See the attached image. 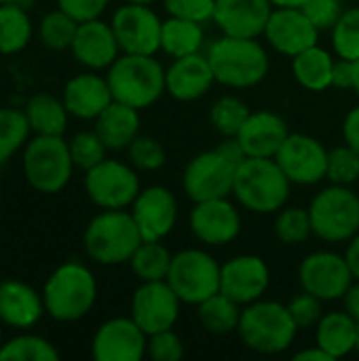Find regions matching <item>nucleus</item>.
<instances>
[{
    "label": "nucleus",
    "instance_id": "f257e3e1",
    "mask_svg": "<svg viewBox=\"0 0 359 361\" xmlns=\"http://www.w3.org/2000/svg\"><path fill=\"white\" fill-rule=\"evenodd\" d=\"M44 311L51 319L70 324L91 313L97 300V281L83 262L59 264L42 286Z\"/></svg>",
    "mask_w": 359,
    "mask_h": 361
},
{
    "label": "nucleus",
    "instance_id": "f03ea898",
    "mask_svg": "<svg viewBox=\"0 0 359 361\" xmlns=\"http://www.w3.org/2000/svg\"><path fill=\"white\" fill-rule=\"evenodd\" d=\"M216 82L231 89H250L269 74V55L256 38L222 34L207 49Z\"/></svg>",
    "mask_w": 359,
    "mask_h": 361
},
{
    "label": "nucleus",
    "instance_id": "7ed1b4c3",
    "mask_svg": "<svg viewBox=\"0 0 359 361\" xmlns=\"http://www.w3.org/2000/svg\"><path fill=\"white\" fill-rule=\"evenodd\" d=\"M290 184L275 159L245 157L235 169L233 195L254 214H277L290 199Z\"/></svg>",
    "mask_w": 359,
    "mask_h": 361
},
{
    "label": "nucleus",
    "instance_id": "20e7f679",
    "mask_svg": "<svg viewBox=\"0 0 359 361\" xmlns=\"http://www.w3.org/2000/svg\"><path fill=\"white\" fill-rule=\"evenodd\" d=\"M142 241L144 239L131 212L125 209H102L91 218L83 235L87 256L104 267L129 264Z\"/></svg>",
    "mask_w": 359,
    "mask_h": 361
},
{
    "label": "nucleus",
    "instance_id": "39448f33",
    "mask_svg": "<svg viewBox=\"0 0 359 361\" xmlns=\"http://www.w3.org/2000/svg\"><path fill=\"white\" fill-rule=\"evenodd\" d=\"M112 97L131 108H150L165 89V70L154 55L121 53L106 72Z\"/></svg>",
    "mask_w": 359,
    "mask_h": 361
},
{
    "label": "nucleus",
    "instance_id": "423d86ee",
    "mask_svg": "<svg viewBox=\"0 0 359 361\" xmlns=\"http://www.w3.org/2000/svg\"><path fill=\"white\" fill-rule=\"evenodd\" d=\"M237 332L248 349L260 355H277L292 347L298 328L288 311V305L260 298L245 305Z\"/></svg>",
    "mask_w": 359,
    "mask_h": 361
},
{
    "label": "nucleus",
    "instance_id": "0eeeda50",
    "mask_svg": "<svg viewBox=\"0 0 359 361\" xmlns=\"http://www.w3.org/2000/svg\"><path fill=\"white\" fill-rule=\"evenodd\" d=\"M21 167L25 182L34 190L55 195L68 186L74 161L63 135H34L23 146Z\"/></svg>",
    "mask_w": 359,
    "mask_h": 361
},
{
    "label": "nucleus",
    "instance_id": "6e6552de",
    "mask_svg": "<svg viewBox=\"0 0 359 361\" xmlns=\"http://www.w3.org/2000/svg\"><path fill=\"white\" fill-rule=\"evenodd\" d=\"M313 235L326 243H345L359 233V197L341 184L317 192L309 205Z\"/></svg>",
    "mask_w": 359,
    "mask_h": 361
},
{
    "label": "nucleus",
    "instance_id": "1a4fd4ad",
    "mask_svg": "<svg viewBox=\"0 0 359 361\" xmlns=\"http://www.w3.org/2000/svg\"><path fill=\"white\" fill-rule=\"evenodd\" d=\"M220 264L203 250H182L174 254L167 283L186 305H199L220 292Z\"/></svg>",
    "mask_w": 359,
    "mask_h": 361
},
{
    "label": "nucleus",
    "instance_id": "9d476101",
    "mask_svg": "<svg viewBox=\"0 0 359 361\" xmlns=\"http://www.w3.org/2000/svg\"><path fill=\"white\" fill-rule=\"evenodd\" d=\"M140 178L133 165L104 159L85 171V192L99 209H127L140 195Z\"/></svg>",
    "mask_w": 359,
    "mask_h": 361
},
{
    "label": "nucleus",
    "instance_id": "9b49d317",
    "mask_svg": "<svg viewBox=\"0 0 359 361\" xmlns=\"http://www.w3.org/2000/svg\"><path fill=\"white\" fill-rule=\"evenodd\" d=\"M237 165L218 148L193 157L182 176V188L193 203L233 195Z\"/></svg>",
    "mask_w": 359,
    "mask_h": 361
},
{
    "label": "nucleus",
    "instance_id": "f8f14e48",
    "mask_svg": "<svg viewBox=\"0 0 359 361\" xmlns=\"http://www.w3.org/2000/svg\"><path fill=\"white\" fill-rule=\"evenodd\" d=\"M300 288L324 302L343 300L355 281L345 256L334 252H313L298 267Z\"/></svg>",
    "mask_w": 359,
    "mask_h": 361
},
{
    "label": "nucleus",
    "instance_id": "ddd939ff",
    "mask_svg": "<svg viewBox=\"0 0 359 361\" xmlns=\"http://www.w3.org/2000/svg\"><path fill=\"white\" fill-rule=\"evenodd\" d=\"M118 40L121 53L154 55L161 51V25L163 21L150 8V4L127 2L118 6L110 21Z\"/></svg>",
    "mask_w": 359,
    "mask_h": 361
},
{
    "label": "nucleus",
    "instance_id": "4468645a",
    "mask_svg": "<svg viewBox=\"0 0 359 361\" xmlns=\"http://www.w3.org/2000/svg\"><path fill=\"white\" fill-rule=\"evenodd\" d=\"M275 161L292 184L313 186L326 178L328 150L307 133H290L275 154Z\"/></svg>",
    "mask_w": 359,
    "mask_h": 361
},
{
    "label": "nucleus",
    "instance_id": "2eb2a0df",
    "mask_svg": "<svg viewBox=\"0 0 359 361\" xmlns=\"http://www.w3.org/2000/svg\"><path fill=\"white\" fill-rule=\"evenodd\" d=\"M182 300L167 281H142L131 296V319L150 336L171 330L180 317Z\"/></svg>",
    "mask_w": 359,
    "mask_h": 361
},
{
    "label": "nucleus",
    "instance_id": "dca6fc26",
    "mask_svg": "<svg viewBox=\"0 0 359 361\" xmlns=\"http://www.w3.org/2000/svg\"><path fill=\"white\" fill-rule=\"evenodd\" d=\"M148 334L129 317H112L104 322L91 341L95 361H140L146 355Z\"/></svg>",
    "mask_w": 359,
    "mask_h": 361
},
{
    "label": "nucleus",
    "instance_id": "f3484780",
    "mask_svg": "<svg viewBox=\"0 0 359 361\" xmlns=\"http://www.w3.org/2000/svg\"><path fill=\"white\" fill-rule=\"evenodd\" d=\"M271 283V271L260 256L241 254L226 260L220 269V292L245 307L264 296Z\"/></svg>",
    "mask_w": 359,
    "mask_h": 361
},
{
    "label": "nucleus",
    "instance_id": "a211bd4d",
    "mask_svg": "<svg viewBox=\"0 0 359 361\" xmlns=\"http://www.w3.org/2000/svg\"><path fill=\"white\" fill-rule=\"evenodd\" d=\"M190 231L205 245H229L241 233L239 209L226 197L199 201L190 212Z\"/></svg>",
    "mask_w": 359,
    "mask_h": 361
},
{
    "label": "nucleus",
    "instance_id": "6ab92c4d",
    "mask_svg": "<svg viewBox=\"0 0 359 361\" xmlns=\"http://www.w3.org/2000/svg\"><path fill=\"white\" fill-rule=\"evenodd\" d=\"M131 216L144 241H163L178 222V201L165 186H148L131 203Z\"/></svg>",
    "mask_w": 359,
    "mask_h": 361
},
{
    "label": "nucleus",
    "instance_id": "aec40b11",
    "mask_svg": "<svg viewBox=\"0 0 359 361\" xmlns=\"http://www.w3.org/2000/svg\"><path fill=\"white\" fill-rule=\"evenodd\" d=\"M264 38L277 53L294 57L317 44L320 30L311 23L303 8H273L264 27Z\"/></svg>",
    "mask_w": 359,
    "mask_h": 361
},
{
    "label": "nucleus",
    "instance_id": "412c9836",
    "mask_svg": "<svg viewBox=\"0 0 359 361\" xmlns=\"http://www.w3.org/2000/svg\"><path fill=\"white\" fill-rule=\"evenodd\" d=\"M70 51L78 63L95 72L108 70L121 55V47L112 25L102 21L99 17L78 23Z\"/></svg>",
    "mask_w": 359,
    "mask_h": 361
},
{
    "label": "nucleus",
    "instance_id": "4be33fe9",
    "mask_svg": "<svg viewBox=\"0 0 359 361\" xmlns=\"http://www.w3.org/2000/svg\"><path fill=\"white\" fill-rule=\"evenodd\" d=\"M273 8L271 0H216L214 21L226 36L258 38Z\"/></svg>",
    "mask_w": 359,
    "mask_h": 361
},
{
    "label": "nucleus",
    "instance_id": "5701e85b",
    "mask_svg": "<svg viewBox=\"0 0 359 361\" xmlns=\"http://www.w3.org/2000/svg\"><path fill=\"white\" fill-rule=\"evenodd\" d=\"M214 82V70L207 55L203 53L176 57L174 63L165 70V89L178 102H195L203 97Z\"/></svg>",
    "mask_w": 359,
    "mask_h": 361
},
{
    "label": "nucleus",
    "instance_id": "b1692460",
    "mask_svg": "<svg viewBox=\"0 0 359 361\" xmlns=\"http://www.w3.org/2000/svg\"><path fill=\"white\" fill-rule=\"evenodd\" d=\"M61 99L70 116L80 121H95L112 104L114 97L108 78L95 74L93 70L72 76L61 91Z\"/></svg>",
    "mask_w": 359,
    "mask_h": 361
},
{
    "label": "nucleus",
    "instance_id": "393cba45",
    "mask_svg": "<svg viewBox=\"0 0 359 361\" xmlns=\"http://www.w3.org/2000/svg\"><path fill=\"white\" fill-rule=\"evenodd\" d=\"M42 292H36L21 279L0 281V322L15 330L34 328L44 315Z\"/></svg>",
    "mask_w": 359,
    "mask_h": 361
},
{
    "label": "nucleus",
    "instance_id": "a878e982",
    "mask_svg": "<svg viewBox=\"0 0 359 361\" xmlns=\"http://www.w3.org/2000/svg\"><path fill=\"white\" fill-rule=\"evenodd\" d=\"M288 135V125L279 114L271 110H258L248 116L237 133V140L241 142L248 157L275 159Z\"/></svg>",
    "mask_w": 359,
    "mask_h": 361
},
{
    "label": "nucleus",
    "instance_id": "bb28decb",
    "mask_svg": "<svg viewBox=\"0 0 359 361\" xmlns=\"http://www.w3.org/2000/svg\"><path fill=\"white\" fill-rule=\"evenodd\" d=\"M93 129L108 150H127L140 135V110L112 99V104L95 118Z\"/></svg>",
    "mask_w": 359,
    "mask_h": 361
},
{
    "label": "nucleus",
    "instance_id": "cd10ccee",
    "mask_svg": "<svg viewBox=\"0 0 359 361\" xmlns=\"http://www.w3.org/2000/svg\"><path fill=\"white\" fill-rule=\"evenodd\" d=\"M358 322L347 311L326 313L315 326V345L322 347L332 360L347 357L355 351Z\"/></svg>",
    "mask_w": 359,
    "mask_h": 361
},
{
    "label": "nucleus",
    "instance_id": "c85d7f7f",
    "mask_svg": "<svg viewBox=\"0 0 359 361\" xmlns=\"http://www.w3.org/2000/svg\"><path fill=\"white\" fill-rule=\"evenodd\" d=\"M25 118L34 135H63L68 127V108L61 97L51 93H34L23 106Z\"/></svg>",
    "mask_w": 359,
    "mask_h": 361
},
{
    "label": "nucleus",
    "instance_id": "c756f323",
    "mask_svg": "<svg viewBox=\"0 0 359 361\" xmlns=\"http://www.w3.org/2000/svg\"><path fill=\"white\" fill-rule=\"evenodd\" d=\"M332 70H334L332 55L317 44L292 57L294 78L307 91H326L328 87H332Z\"/></svg>",
    "mask_w": 359,
    "mask_h": 361
},
{
    "label": "nucleus",
    "instance_id": "7c9ffc66",
    "mask_svg": "<svg viewBox=\"0 0 359 361\" xmlns=\"http://www.w3.org/2000/svg\"><path fill=\"white\" fill-rule=\"evenodd\" d=\"M203 40H205V34L199 21L169 15V19H165L161 25V51H165L174 59L201 53Z\"/></svg>",
    "mask_w": 359,
    "mask_h": 361
},
{
    "label": "nucleus",
    "instance_id": "2f4dec72",
    "mask_svg": "<svg viewBox=\"0 0 359 361\" xmlns=\"http://www.w3.org/2000/svg\"><path fill=\"white\" fill-rule=\"evenodd\" d=\"M34 34V23L30 13L21 2L0 4V53L15 55L23 51Z\"/></svg>",
    "mask_w": 359,
    "mask_h": 361
},
{
    "label": "nucleus",
    "instance_id": "473e14b6",
    "mask_svg": "<svg viewBox=\"0 0 359 361\" xmlns=\"http://www.w3.org/2000/svg\"><path fill=\"white\" fill-rule=\"evenodd\" d=\"M241 311H243L241 305H237L233 298H229L222 292H218L197 305V317H199L201 326L207 332L218 334V336L237 332Z\"/></svg>",
    "mask_w": 359,
    "mask_h": 361
},
{
    "label": "nucleus",
    "instance_id": "72a5a7b5",
    "mask_svg": "<svg viewBox=\"0 0 359 361\" xmlns=\"http://www.w3.org/2000/svg\"><path fill=\"white\" fill-rule=\"evenodd\" d=\"M171 258L174 256L161 241H142L133 252L129 267L140 281H165Z\"/></svg>",
    "mask_w": 359,
    "mask_h": 361
},
{
    "label": "nucleus",
    "instance_id": "f704fd0d",
    "mask_svg": "<svg viewBox=\"0 0 359 361\" xmlns=\"http://www.w3.org/2000/svg\"><path fill=\"white\" fill-rule=\"evenodd\" d=\"M59 351L55 345L42 336L30 334L23 330V334H17L2 343L0 347V361H57Z\"/></svg>",
    "mask_w": 359,
    "mask_h": 361
},
{
    "label": "nucleus",
    "instance_id": "c9c22d12",
    "mask_svg": "<svg viewBox=\"0 0 359 361\" xmlns=\"http://www.w3.org/2000/svg\"><path fill=\"white\" fill-rule=\"evenodd\" d=\"M30 133L32 129L23 110L0 106V165L28 144Z\"/></svg>",
    "mask_w": 359,
    "mask_h": 361
},
{
    "label": "nucleus",
    "instance_id": "e433bc0d",
    "mask_svg": "<svg viewBox=\"0 0 359 361\" xmlns=\"http://www.w3.org/2000/svg\"><path fill=\"white\" fill-rule=\"evenodd\" d=\"M78 30V21L72 19L68 13H63L61 8H55L51 13H47L40 21H38V38L40 42L51 49V51H66L72 47L74 34Z\"/></svg>",
    "mask_w": 359,
    "mask_h": 361
},
{
    "label": "nucleus",
    "instance_id": "4c0bfd02",
    "mask_svg": "<svg viewBox=\"0 0 359 361\" xmlns=\"http://www.w3.org/2000/svg\"><path fill=\"white\" fill-rule=\"evenodd\" d=\"M250 108L245 102H241L239 97L233 95H224L220 97L212 110H209V121L214 125V129L224 135V137H235L239 133V129L243 127V123L250 116Z\"/></svg>",
    "mask_w": 359,
    "mask_h": 361
},
{
    "label": "nucleus",
    "instance_id": "58836bf2",
    "mask_svg": "<svg viewBox=\"0 0 359 361\" xmlns=\"http://www.w3.org/2000/svg\"><path fill=\"white\" fill-rule=\"evenodd\" d=\"M275 235L286 245L305 243L313 235L309 209L303 207H281L275 218Z\"/></svg>",
    "mask_w": 359,
    "mask_h": 361
},
{
    "label": "nucleus",
    "instance_id": "ea45409f",
    "mask_svg": "<svg viewBox=\"0 0 359 361\" xmlns=\"http://www.w3.org/2000/svg\"><path fill=\"white\" fill-rule=\"evenodd\" d=\"M332 47L343 59H359V6L343 11L332 27Z\"/></svg>",
    "mask_w": 359,
    "mask_h": 361
},
{
    "label": "nucleus",
    "instance_id": "a19ab883",
    "mask_svg": "<svg viewBox=\"0 0 359 361\" xmlns=\"http://www.w3.org/2000/svg\"><path fill=\"white\" fill-rule=\"evenodd\" d=\"M70 154H72V161H74V167L83 169V171H89L91 167H95L97 163H102L106 159V144L102 142V137L97 135V131H80L76 133L70 142Z\"/></svg>",
    "mask_w": 359,
    "mask_h": 361
},
{
    "label": "nucleus",
    "instance_id": "79ce46f5",
    "mask_svg": "<svg viewBox=\"0 0 359 361\" xmlns=\"http://www.w3.org/2000/svg\"><path fill=\"white\" fill-rule=\"evenodd\" d=\"M326 178L332 184L351 186L359 180V152L349 144L328 150V169Z\"/></svg>",
    "mask_w": 359,
    "mask_h": 361
},
{
    "label": "nucleus",
    "instance_id": "37998d69",
    "mask_svg": "<svg viewBox=\"0 0 359 361\" xmlns=\"http://www.w3.org/2000/svg\"><path fill=\"white\" fill-rule=\"evenodd\" d=\"M127 152H129V163L140 171H157L165 165L167 159L161 142L148 135H138L129 144Z\"/></svg>",
    "mask_w": 359,
    "mask_h": 361
},
{
    "label": "nucleus",
    "instance_id": "c03bdc74",
    "mask_svg": "<svg viewBox=\"0 0 359 361\" xmlns=\"http://www.w3.org/2000/svg\"><path fill=\"white\" fill-rule=\"evenodd\" d=\"M322 302L317 296L309 294V292H300L296 294L290 305H288V311L296 324L298 330H305V328H315L320 324V319L324 317V311H322Z\"/></svg>",
    "mask_w": 359,
    "mask_h": 361
},
{
    "label": "nucleus",
    "instance_id": "a18cd8bd",
    "mask_svg": "<svg viewBox=\"0 0 359 361\" xmlns=\"http://www.w3.org/2000/svg\"><path fill=\"white\" fill-rule=\"evenodd\" d=\"M146 355L154 361H180L184 357V343L174 330H163L148 336Z\"/></svg>",
    "mask_w": 359,
    "mask_h": 361
},
{
    "label": "nucleus",
    "instance_id": "49530a36",
    "mask_svg": "<svg viewBox=\"0 0 359 361\" xmlns=\"http://www.w3.org/2000/svg\"><path fill=\"white\" fill-rule=\"evenodd\" d=\"M163 6L171 17L205 23L207 19H214L216 0H163Z\"/></svg>",
    "mask_w": 359,
    "mask_h": 361
},
{
    "label": "nucleus",
    "instance_id": "de8ad7c7",
    "mask_svg": "<svg viewBox=\"0 0 359 361\" xmlns=\"http://www.w3.org/2000/svg\"><path fill=\"white\" fill-rule=\"evenodd\" d=\"M303 11L320 32L332 30L343 15V0H307Z\"/></svg>",
    "mask_w": 359,
    "mask_h": 361
},
{
    "label": "nucleus",
    "instance_id": "09e8293b",
    "mask_svg": "<svg viewBox=\"0 0 359 361\" xmlns=\"http://www.w3.org/2000/svg\"><path fill=\"white\" fill-rule=\"evenodd\" d=\"M108 2L110 0H57V8H61L72 19L83 23V21L102 17V13L106 11Z\"/></svg>",
    "mask_w": 359,
    "mask_h": 361
},
{
    "label": "nucleus",
    "instance_id": "8fccbe9b",
    "mask_svg": "<svg viewBox=\"0 0 359 361\" xmlns=\"http://www.w3.org/2000/svg\"><path fill=\"white\" fill-rule=\"evenodd\" d=\"M332 87L336 89H353V61L339 57L332 70Z\"/></svg>",
    "mask_w": 359,
    "mask_h": 361
},
{
    "label": "nucleus",
    "instance_id": "3c124183",
    "mask_svg": "<svg viewBox=\"0 0 359 361\" xmlns=\"http://www.w3.org/2000/svg\"><path fill=\"white\" fill-rule=\"evenodd\" d=\"M343 135H345V142L359 152V106L349 110V114L345 116Z\"/></svg>",
    "mask_w": 359,
    "mask_h": 361
},
{
    "label": "nucleus",
    "instance_id": "603ef678",
    "mask_svg": "<svg viewBox=\"0 0 359 361\" xmlns=\"http://www.w3.org/2000/svg\"><path fill=\"white\" fill-rule=\"evenodd\" d=\"M218 150L229 159V161H233L235 165H239L248 154H245V150H243V146H241V142L237 140V135L235 137H226L220 146H218Z\"/></svg>",
    "mask_w": 359,
    "mask_h": 361
},
{
    "label": "nucleus",
    "instance_id": "864d4df0",
    "mask_svg": "<svg viewBox=\"0 0 359 361\" xmlns=\"http://www.w3.org/2000/svg\"><path fill=\"white\" fill-rule=\"evenodd\" d=\"M343 302H345V311L359 324V279H355V283H351Z\"/></svg>",
    "mask_w": 359,
    "mask_h": 361
},
{
    "label": "nucleus",
    "instance_id": "5fc2aeb1",
    "mask_svg": "<svg viewBox=\"0 0 359 361\" xmlns=\"http://www.w3.org/2000/svg\"><path fill=\"white\" fill-rule=\"evenodd\" d=\"M345 258H347V262H349V267H351L353 277L359 279V233L349 241V247H347V252H345Z\"/></svg>",
    "mask_w": 359,
    "mask_h": 361
},
{
    "label": "nucleus",
    "instance_id": "6e6d98bb",
    "mask_svg": "<svg viewBox=\"0 0 359 361\" xmlns=\"http://www.w3.org/2000/svg\"><path fill=\"white\" fill-rule=\"evenodd\" d=\"M294 360L296 361H334L322 347H311V349H305V351H300V353H296L294 355Z\"/></svg>",
    "mask_w": 359,
    "mask_h": 361
},
{
    "label": "nucleus",
    "instance_id": "4d7b16f0",
    "mask_svg": "<svg viewBox=\"0 0 359 361\" xmlns=\"http://www.w3.org/2000/svg\"><path fill=\"white\" fill-rule=\"evenodd\" d=\"M307 0H271L275 8H303Z\"/></svg>",
    "mask_w": 359,
    "mask_h": 361
},
{
    "label": "nucleus",
    "instance_id": "13d9d810",
    "mask_svg": "<svg viewBox=\"0 0 359 361\" xmlns=\"http://www.w3.org/2000/svg\"><path fill=\"white\" fill-rule=\"evenodd\" d=\"M353 91L359 95V59L353 61Z\"/></svg>",
    "mask_w": 359,
    "mask_h": 361
},
{
    "label": "nucleus",
    "instance_id": "bf43d9fd",
    "mask_svg": "<svg viewBox=\"0 0 359 361\" xmlns=\"http://www.w3.org/2000/svg\"><path fill=\"white\" fill-rule=\"evenodd\" d=\"M127 2H142V4H152L154 0H127Z\"/></svg>",
    "mask_w": 359,
    "mask_h": 361
},
{
    "label": "nucleus",
    "instance_id": "052dcab7",
    "mask_svg": "<svg viewBox=\"0 0 359 361\" xmlns=\"http://www.w3.org/2000/svg\"><path fill=\"white\" fill-rule=\"evenodd\" d=\"M355 351L359 353V324H358V338H355Z\"/></svg>",
    "mask_w": 359,
    "mask_h": 361
},
{
    "label": "nucleus",
    "instance_id": "680f3d73",
    "mask_svg": "<svg viewBox=\"0 0 359 361\" xmlns=\"http://www.w3.org/2000/svg\"><path fill=\"white\" fill-rule=\"evenodd\" d=\"M2 326H4V324L0 322V347H2V343H4V341H2Z\"/></svg>",
    "mask_w": 359,
    "mask_h": 361
},
{
    "label": "nucleus",
    "instance_id": "e2e57ef3",
    "mask_svg": "<svg viewBox=\"0 0 359 361\" xmlns=\"http://www.w3.org/2000/svg\"><path fill=\"white\" fill-rule=\"evenodd\" d=\"M8 2H21V0H0V4H8Z\"/></svg>",
    "mask_w": 359,
    "mask_h": 361
},
{
    "label": "nucleus",
    "instance_id": "0e129e2a",
    "mask_svg": "<svg viewBox=\"0 0 359 361\" xmlns=\"http://www.w3.org/2000/svg\"><path fill=\"white\" fill-rule=\"evenodd\" d=\"M0 192H2V182H0Z\"/></svg>",
    "mask_w": 359,
    "mask_h": 361
},
{
    "label": "nucleus",
    "instance_id": "69168bd1",
    "mask_svg": "<svg viewBox=\"0 0 359 361\" xmlns=\"http://www.w3.org/2000/svg\"><path fill=\"white\" fill-rule=\"evenodd\" d=\"M343 2H351V0H343Z\"/></svg>",
    "mask_w": 359,
    "mask_h": 361
}]
</instances>
